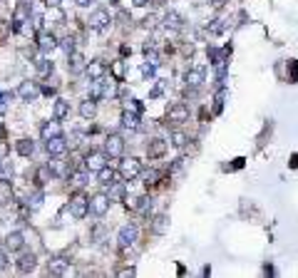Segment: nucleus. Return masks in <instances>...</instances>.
<instances>
[{"instance_id":"obj_31","label":"nucleus","mask_w":298,"mask_h":278,"mask_svg":"<svg viewBox=\"0 0 298 278\" xmlns=\"http://www.w3.org/2000/svg\"><path fill=\"white\" fill-rule=\"evenodd\" d=\"M35 70L42 74V77H48V74H52V70H55V65L48 60V58H38L35 60Z\"/></svg>"},{"instance_id":"obj_10","label":"nucleus","mask_w":298,"mask_h":278,"mask_svg":"<svg viewBox=\"0 0 298 278\" xmlns=\"http://www.w3.org/2000/svg\"><path fill=\"white\" fill-rule=\"evenodd\" d=\"M107 159H110V156H107L104 152H90V154L84 156V169L97 174L102 166H107Z\"/></svg>"},{"instance_id":"obj_14","label":"nucleus","mask_w":298,"mask_h":278,"mask_svg":"<svg viewBox=\"0 0 298 278\" xmlns=\"http://www.w3.org/2000/svg\"><path fill=\"white\" fill-rule=\"evenodd\" d=\"M58 45H60V42H58V38H55L52 32H40V35H38V48H40L42 55H50Z\"/></svg>"},{"instance_id":"obj_7","label":"nucleus","mask_w":298,"mask_h":278,"mask_svg":"<svg viewBox=\"0 0 298 278\" xmlns=\"http://www.w3.org/2000/svg\"><path fill=\"white\" fill-rule=\"evenodd\" d=\"M104 154L112 156V159H120L124 154V139L120 137V134H110V137L104 139Z\"/></svg>"},{"instance_id":"obj_19","label":"nucleus","mask_w":298,"mask_h":278,"mask_svg":"<svg viewBox=\"0 0 298 278\" xmlns=\"http://www.w3.org/2000/svg\"><path fill=\"white\" fill-rule=\"evenodd\" d=\"M162 25H164L166 30H182V28H184V18H182L179 12L169 10V12L162 18Z\"/></svg>"},{"instance_id":"obj_42","label":"nucleus","mask_w":298,"mask_h":278,"mask_svg":"<svg viewBox=\"0 0 298 278\" xmlns=\"http://www.w3.org/2000/svg\"><path fill=\"white\" fill-rule=\"evenodd\" d=\"M60 48L65 50V55H70V52H74V38L72 35H68L62 42H60Z\"/></svg>"},{"instance_id":"obj_52","label":"nucleus","mask_w":298,"mask_h":278,"mask_svg":"<svg viewBox=\"0 0 298 278\" xmlns=\"http://www.w3.org/2000/svg\"><path fill=\"white\" fill-rule=\"evenodd\" d=\"M244 162H246V159H244V156H238V159H234V164H231V166H226V169H241V166H244Z\"/></svg>"},{"instance_id":"obj_23","label":"nucleus","mask_w":298,"mask_h":278,"mask_svg":"<svg viewBox=\"0 0 298 278\" xmlns=\"http://www.w3.org/2000/svg\"><path fill=\"white\" fill-rule=\"evenodd\" d=\"M94 114H97V100H84L82 104H80V117L82 120H94Z\"/></svg>"},{"instance_id":"obj_13","label":"nucleus","mask_w":298,"mask_h":278,"mask_svg":"<svg viewBox=\"0 0 298 278\" xmlns=\"http://www.w3.org/2000/svg\"><path fill=\"white\" fill-rule=\"evenodd\" d=\"M45 152H48L50 156H62V154L68 152V139L62 137V134L48 139V142H45Z\"/></svg>"},{"instance_id":"obj_47","label":"nucleus","mask_w":298,"mask_h":278,"mask_svg":"<svg viewBox=\"0 0 298 278\" xmlns=\"http://www.w3.org/2000/svg\"><path fill=\"white\" fill-rule=\"evenodd\" d=\"M5 268H8V248L2 246L0 248V271H5Z\"/></svg>"},{"instance_id":"obj_46","label":"nucleus","mask_w":298,"mask_h":278,"mask_svg":"<svg viewBox=\"0 0 298 278\" xmlns=\"http://www.w3.org/2000/svg\"><path fill=\"white\" fill-rule=\"evenodd\" d=\"M124 110H132V112H140V114H142V102H140V100H132V102H127Z\"/></svg>"},{"instance_id":"obj_58","label":"nucleus","mask_w":298,"mask_h":278,"mask_svg":"<svg viewBox=\"0 0 298 278\" xmlns=\"http://www.w3.org/2000/svg\"><path fill=\"white\" fill-rule=\"evenodd\" d=\"M132 2H134V5H147L149 0H132Z\"/></svg>"},{"instance_id":"obj_57","label":"nucleus","mask_w":298,"mask_h":278,"mask_svg":"<svg viewBox=\"0 0 298 278\" xmlns=\"http://www.w3.org/2000/svg\"><path fill=\"white\" fill-rule=\"evenodd\" d=\"M224 2H226V0H212V5H214V8H222Z\"/></svg>"},{"instance_id":"obj_50","label":"nucleus","mask_w":298,"mask_h":278,"mask_svg":"<svg viewBox=\"0 0 298 278\" xmlns=\"http://www.w3.org/2000/svg\"><path fill=\"white\" fill-rule=\"evenodd\" d=\"M40 92L50 97V94H55V92H58V84H45V87H40Z\"/></svg>"},{"instance_id":"obj_11","label":"nucleus","mask_w":298,"mask_h":278,"mask_svg":"<svg viewBox=\"0 0 298 278\" xmlns=\"http://www.w3.org/2000/svg\"><path fill=\"white\" fill-rule=\"evenodd\" d=\"M48 274H52V276H68V274H70V258H65V256H55V258H50V264H48Z\"/></svg>"},{"instance_id":"obj_33","label":"nucleus","mask_w":298,"mask_h":278,"mask_svg":"<svg viewBox=\"0 0 298 278\" xmlns=\"http://www.w3.org/2000/svg\"><path fill=\"white\" fill-rule=\"evenodd\" d=\"M186 142H189L186 134H184V132H179V130H174V132L169 134V144H172V146H176V149H182Z\"/></svg>"},{"instance_id":"obj_28","label":"nucleus","mask_w":298,"mask_h":278,"mask_svg":"<svg viewBox=\"0 0 298 278\" xmlns=\"http://www.w3.org/2000/svg\"><path fill=\"white\" fill-rule=\"evenodd\" d=\"M15 152H18L20 156H30V154L35 152L32 139H18V142H15Z\"/></svg>"},{"instance_id":"obj_61","label":"nucleus","mask_w":298,"mask_h":278,"mask_svg":"<svg viewBox=\"0 0 298 278\" xmlns=\"http://www.w3.org/2000/svg\"><path fill=\"white\" fill-rule=\"evenodd\" d=\"M0 164H2V162H0Z\"/></svg>"},{"instance_id":"obj_49","label":"nucleus","mask_w":298,"mask_h":278,"mask_svg":"<svg viewBox=\"0 0 298 278\" xmlns=\"http://www.w3.org/2000/svg\"><path fill=\"white\" fill-rule=\"evenodd\" d=\"M154 72H156V68H154V65H149V62H144V65H142V74H144V77H154Z\"/></svg>"},{"instance_id":"obj_59","label":"nucleus","mask_w":298,"mask_h":278,"mask_svg":"<svg viewBox=\"0 0 298 278\" xmlns=\"http://www.w3.org/2000/svg\"><path fill=\"white\" fill-rule=\"evenodd\" d=\"M154 2H164V0H154Z\"/></svg>"},{"instance_id":"obj_56","label":"nucleus","mask_w":298,"mask_h":278,"mask_svg":"<svg viewBox=\"0 0 298 278\" xmlns=\"http://www.w3.org/2000/svg\"><path fill=\"white\" fill-rule=\"evenodd\" d=\"M45 2H48V8H58L60 5V0H45Z\"/></svg>"},{"instance_id":"obj_41","label":"nucleus","mask_w":298,"mask_h":278,"mask_svg":"<svg viewBox=\"0 0 298 278\" xmlns=\"http://www.w3.org/2000/svg\"><path fill=\"white\" fill-rule=\"evenodd\" d=\"M10 102H12V92H0V114L8 110Z\"/></svg>"},{"instance_id":"obj_6","label":"nucleus","mask_w":298,"mask_h":278,"mask_svg":"<svg viewBox=\"0 0 298 278\" xmlns=\"http://www.w3.org/2000/svg\"><path fill=\"white\" fill-rule=\"evenodd\" d=\"M110 196L107 194H94V196H90V214L92 216H97V218H102L107 211H110Z\"/></svg>"},{"instance_id":"obj_34","label":"nucleus","mask_w":298,"mask_h":278,"mask_svg":"<svg viewBox=\"0 0 298 278\" xmlns=\"http://www.w3.org/2000/svg\"><path fill=\"white\" fill-rule=\"evenodd\" d=\"M152 208H154V199H152V196H140V206H137V211H140L142 216H149Z\"/></svg>"},{"instance_id":"obj_24","label":"nucleus","mask_w":298,"mask_h":278,"mask_svg":"<svg viewBox=\"0 0 298 278\" xmlns=\"http://www.w3.org/2000/svg\"><path fill=\"white\" fill-rule=\"evenodd\" d=\"M42 202H45V192H42V189H35V192L28 196L25 206H28V211H38V208L42 206Z\"/></svg>"},{"instance_id":"obj_2","label":"nucleus","mask_w":298,"mask_h":278,"mask_svg":"<svg viewBox=\"0 0 298 278\" xmlns=\"http://www.w3.org/2000/svg\"><path fill=\"white\" fill-rule=\"evenodd\" d=\"M137 236H140V226H137L134 221L124 224V226L120 228V234H117V244H120V248H122V251L132 248V246L137 244Z\"/></svg>"},{"instance_id":"obj_1","label":"nucleus","mask_w":298,"mask_h":278,"mask_svg":"<svg viewBox=\"0 0 298 278\" xmlns=\"http://www.w3.org/2000/svg\"><path fill=\"white\" fill-rule=\"evenodd\" d=\"M204 80H206V68L204 65H196V68H189L184 72V87L189 94H196L202 87H204Z\"/></svg>"},{"instance_id":"obj_29","label":"nucleus","mask_w":298,"mask_h":278,"mask_svg":"<svg viewBox=\"0 0 298 278\" xmlns=\"http://www.w3.org/2000/svg\"><path fill=\"white\" fill-rule=\"evenodd\" d=\"M114 94H117V80L102 77V97H114Z\"/></svg>"},{"instance_id":"obj_32","label":"nucleus","mask_w":298,"mask_h":278,"mask_svg":"<svg viewBox=\"0 0 298 278\" xmlns=\"http://www.w3.org/2000/svg\"><path fill=\"white\" fill-rule=\"evenodd\" d=\"M226 28H228V20H219V18H216V20H212V22L206 25L209 35H222Z\"/></svg>"},{"instance_id":"obj_20","label":"nucleus","mask_w":298,"mask_h":278,"mask_svg":"<svg viewBox=\"0 0 298 278\" xmlns=\"http://www.w3.org/2000/svg\"><path fill=\"white\" fill-rule=\"evenodd\" d=\"M15 266H18L20 274H30V271H35V266H38V256H35V254H22Z\"/></svg>"},{"instance_id":"obj_18","label":"nucleus","mask_w":298,"mask_h":278,"mask_svg":"<svg viewBox=\"0 0 298 278\" xmlns=\"http://www.w3.org/2000/svg\"><path fill=\"white\" fill-rule=\"evenodd\" d=\"M84 68H87V62H84V55L82 52H70L68 55V70L72 72V74H80V72H84Z\"/></svg>"},{"instance_id":"obj_51","label":"nucleus","mask_w":298,"mask_h":278,"mask_svg":"<svg viewBox=\"0 0 298 278\" xmlns=\"http://www.w3.org/2000/svg\"><path fill=\"white\" fill-rule=\"evenodd\" d=\"M182 164H184V159H176V162L172 164V169H169V172H172V174H179V172H182Z\"/></svg>"},{"instance_id":"obj_5","label":"nucleus","mask_w":298,"mask_h":278,"mask_svg":"<svg viewBox=\"0 0 298 278\" xmlns=\"http://www.w3.org/2000/svg\"><path fill=\"white\" fill-rule=\"evenodd\" d=\"M110 22H112V18H110L107 10H94V12L90 15V20H87V25H90L92 32H104V30L110 28Z\"/></svg>"},{"instance_id":"obj_60","label":"nucleus","mask_w":298,"mask_h":278,"mask_svg":"<svg viewBox=\"0 0 298 278\" xmlns=\"http://www.w3.org/2000/svg\"><path fill=\"white\" fill-rule=\"evenodd\" d=\"M112 2H117V0H112Z\"/></svg>"},{"instance_id":"obj_38","label":"nucleus","mask_w":298,"mask_h":278,"mask_svg":"<svg viewBox=\"0 0 298 278\" xmlns=\"http://www.w3.org/2000/svg\"><path fill=\"white\" fill-rule=\"evenodd\" d=\"M87 174H90L87 169H84V172H74L72 179H70V182H72V186H84V184H87Z\"/></svg>"},{"instance_id":"obj_17","label":"nucleus","mask_w":298,"mask_h":278,"mask_svg":"<svg viewBox=\"0 0 298 278\" xmlns=\"http://www.w3.org/2000/svg\"><path fill=\"white\" fill-rule=\"evenodd\" d=\"M149 228H152V234H156V236H164V234L169 231V216H166V214H156V216L152 218Z\"/></svg>"},{"instance_id":"obj_30","label":"nucleus","mask_w":298,"mask_h":278,"mask_svg":"<svg viewBox=\"0 0 298 278\" xmlns=\"http://www.w3.org/2000/svg\"><path fill=\"white\" fill-rule=\"evenodd\" d=\"M97 182H100L102 186H110V184L114 182V169H110V166H102V169L97 172Z\"/></svg>"},{"instance_id":"obj_45","label":"nucleus","mask_w":298,"mask_h":278,"mask_svg":"<svg viewBox=\"0 0 298 278\" xmlns=\"http://www.w3.org/2000/svg\"><path fill=\"white\" fill-rule=\"evenodd\" d=\"M288 72H291V82H298V62L288 60Z\"/></svg>"},{"instance_id":"obj_26","label":"nucleus","mask_w":298,"mask_h":278,"mask_svg":"<svg viewBox=\"0 0 298 278\" xmlns=\"http://www.w3.org/2000/svg\"><path fill=\"white\" fill-rule=\"evenodd\" d=\"M68 114H70V102H68V100H55V107H52V117L62 122V120L68 117Z\"/></svg>"},{"instance_id":"obj_9","label":"nucleus","mask_w":298,"mask_h":278,"mask_svg":"<svg viewBox=\"0 0 298 278\" xmlns=\"http://www.w3.org/2000/svg\"><path fill=\"white\" fill-rule=\"evenodd\" d=\"M18 97L22 100V102H35L38 97H40V84L38 82H20V87H18Z\"/></svg>"},{"instance_id":"obj_8","label":"nucleus","mask_w":298,"mask_h":278,"mask_svg":"<svg viewBox=\"0 0 298 278\" xmlns=\"http://www.w3.org/2000/svg\"><path fill=\"white\" fill-rule=\"evenodd\" d=\"M68 211L72 214V218H77V221H80V218H84V216L90 214V199H84V196H80V194H77V196L70 199Z\"/></svg>"},{"instance_id":"obj_43","label":"nucleus","mask_w":298,"mask_h":278,"mask_svg":"<svg viewBox=\"0 0 298 278\" xmlns=\"http://www.w3.org/2000/svg\"><path fill=\"white\" fill-rule=\"evenodd\" d=\"M112 72H114V80H117V82H122V80H124V65H122V62H114Z\"/></svg>"},{"instance_id":"obj_21","label":"nucleus","mask_w":298,"mask_h":278,"mask_svg":"<svg viewBox=\"0 0 298 278\" xmlns=\"http://www.w3.org/2000/svg\"><path fill=\"white\" fill-rule=\"evenodd\" d=\"M107 189H110V192H107L110 202H122V199L127 196V186H124V182H112Z\"/></svg>"},{"instance_id":"obj_22","label":"nucleus","mask_w":298,"mask_h":278,"mask_svg":"<svg viewBox=\"0 0 298 278\" xmlns=\"http://www.w3.org/2000/svg\"><path fill=\"white\" fill-rule=\"evenodd\" d=\"M164 152H166V142H164V139H149L147 154L152 156V159H156V156H164Z\"/></svg>"},{"instance_id":"obj_35","label":"nucleus","mask_w":298,"mask_h":278,"mask_svg":"<svg viewBox=\"0 0 298 278\" xmlns=\"http://www.w3.org/2000/svg\"><path fill=\"white\" fill-rule=\"evenodd\" d=\"M90 97L92 100H102V77L100 80H90Z\"/></svg>"},{"instance_id":"obj_3","label":"nucleus","mask_w":298,"mask_h":278,"mask_svg":"<svg viewBox=\"0 0 298 278\" xmlns=\"http://www.w3.org/2000/svg\"><path fill=\"white\" fill-rule=\"evenodd\" d=\"M120 176H122L124 182H134L137 176H142V162L134 159V156L122 159V164H120Z\"/></svg>"},{"instance_id":"obj_53","label":"nucleus","mask_w":298,"mask_h":278,"mask_svg":"<svg viewBox=\"0 0 298 278\" xmlns=\"http://www.w3.org/2000/svg\"><path fill=\"white\" fill-rule=\"evenodd\" d=\"M134 274H137V268H134V266H130V268H122V271H120V276H134Z\"/></svg>"},{"instance_id":"obj_16","label":"nucleus","mask_w":298,"mask_h":278,"mask_svg":"<svg viewBox=\"0 0 298 278\" xmlns=\"http://www.w3.org/2000/svg\"><path fill=\"white\" fill-rule=\"evenodd\" d=\"M122 130H127V132H137V130H140V112L124 110V112H122Z\"/></svg>"},{"instance_id":"obj_37","label":"nucleus","mask_w":298,"mask_h":278,"mask_svg":"<svg viewBox=\"0 0 298 278\" xmlns=\"http://www.w3.org/2000/svg\"><path fill=\"white\" fill-rule=\"evenodd\" d=\"M224 100H226V90L219 87V90H216V97H214V114H219V112H222Z\"/></svg>"},{"instance_id":"obj_48","label":"nucleus","mask_w":298,"mask_h":278,"mask_svg":"<svg viewBox=\"0 0 298 278\" xmlns=\"http://www.w3.org/2000/svg\"><path fill=\"white\" fill-rule=\"evenodd\" d=\"M124 204H127V208L137 211V206H140V196H130V199H124Z\"/></svg>"},{"instance_id":"obj_12","label":"nucleus","mask_w":298,"mask_h":278,"mask_svg":"<svg viewBox=\"0 0 298 278\" xmlns=\"http://www.w3.org/2000/svg\"><path fill=\"white\" fill-rule=\"evenodd\" d=\"M2 246L8 248V254H18V251H22V246H25V236H22L20 231H10V234L5 236Z\"/></svg>"},{"instance_id":"obj_40","label":"nucleus","mask_w":298,"mask_h":278,"mask_svg":"<svg viewBox=\"0 0 298 278\" xmlns=\"http://www.w3.org/2000/svg\"><path fill=\"white\" fill-rule=\"evenodd\" d=\"M10 176H12V164L10 162H2L0 164V179H8L10 182Z\"/></svg>"},{"instance_id":"obj_36","label":"nucleus","mask_w":298,"mask_h":278,"mask_svg":"<svg viewBox=\"0 0 298 278\" xmlns=\"http://www.w3.org/2000/svg\"><path fill=\"white\" fill-rule=\"evenodd\" d=\"M48 169L52 172V176H65V174H70L62 162H48Z\"/></svg>"},{"instance_id":"obj_44","label":"nucleus","mask_w":298,"mask_h":278,"mask_svg":"<svg viewBox=\"0 0 298 278\" xmlns=\"http://www.w3.org/2000/svg\"><path fill=\"white\" fill-rule=\"evenodd\" d=\"M206 55H209L212 65H216V62H222V60H224L222 55H219V50H216V48H209V50H206Z\"/></svg>"},{"instance_id":"obj_55","label":"nucleus","mask_w":298,"mask_h":278,"mask_svg":"<svg viewBox=\"0 0 298 278\" xmlns=\"http://www.w3.org/2000/svg\"><path fill=\"white\" fill-rule=\"evenodd\" d=\"M298 166V154H294V156H291V169H296Z\"/></svg>"},{"instance_id":"obj_54","label":"nucleus","mask_w":298,"mask_h":278,"mask_svg":"<svg viewBox=\"0 0 298 278\" xmlns=\"http://www.w3.org/2000/svg\"><path fill=\"white\" fill-rule=\"evenodd\" d=\"M74 2H77V5H80V8H90V5H92V2H94V0H74Z\"/></svg>"},{"instance_id":"obj_27","label":"nucleus","mask_w":298,"mask_h":278,"mask_svg":"<svg viewBox=\"0 0 298 278\" xmlns=\"http://www.w3.org/2000/svg\"><path fill=\"white\" fill-rule=\"evenodd\" d=\"M15 194H12V186L8 179H0V204H12Z\"/></svg>"},{"instance_id":"obj_15","label":"nucleus","mask_w":298,"mask_h":278,"mask_svg":"<svg viewBox=\"0 0 298 278\" xmlns=\"http://www.w3.org/2000/svg\"><path fill=\"white\" fill-rule=\"evenodd\" d=\"M62 134V124H60V120H55V122H45L42 127H40V137L42 142H48V139L52 137H60Z\"/></svg>"},{"instance_id":"obj_4","label":"nucleus","mask_w":298,"mask_h":278,"mask_svg":"<svg viewBox=\"0 0 298 278\" xmlns=\"http://www.w3.org/2000/svg\"><path fill=\"white\" fill-rule=\"evenodd\" d=\"M166 122L169 124H184L189 122V104L186 102H174L166 112Z\"/></svg>"},{"instance_id":"obj_39","label":"nucleus","mask_w":298,"mask_h":278,"mask_svg":"<svg viewBox=\"0 0 298 278\" xmlns=\"http://www.w3.org/2000/svg\"><path fill=\"white\" fill-rule=\"evenodd\" d=\"M159 176H162V174H159L156 169H149V172H144V184H147V186H154V184L159 182Z\"/></svg>"},{"instance_id":"obj_25","label":"nucleus","mask_w":298,"mask_h":278,"mask_svg":"<svg viewBox=\"0 0 298 278\" xmlns=\"http://www.w3.org/2000/svg\"><path fill=\"white\" fill-rule=\"evenodd\" d=\"M84 74H87L90 80H100V77H104V62H100V60H94V62H87Z\"/></svg>"}]
</instances>
